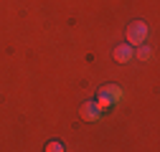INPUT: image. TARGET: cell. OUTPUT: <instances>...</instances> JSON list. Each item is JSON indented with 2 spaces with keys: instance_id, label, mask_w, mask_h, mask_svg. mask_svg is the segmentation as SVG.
<instances>
[{
  "instance_id": "cell-1",
  "label": "cell",
  "mask_w": 160,
  "mask_h": 152,
  "mask_svg": "<svg viewBox=\"0 0 160 152\" xmlns=\"http://www.w3.org/2000/svg\"><path fill=\"white\" fill-rule=\"evenodd\" d=\"M148 26L142 23V21H137V23H132L130 28H127V33H125V38H127V46H142L145 41H148Z\"/></svg>"
},
{
  "instance_id": "cell-2",
  "label": "cell",
  "mask_w": 160,
  "mask_h": 152,
  "mask_svg": "<svg viewBox=\"0 0 160 152\" xmlns=\"http://www.w3.org/2000/svg\"><path fill=\"white\" fill-rule=\"evenodd\" d=\"M82 117H84L87 122H97L99 117H102V109H99L97 102H84V107H82Z\"/></svg>"
},
{
  "instance_id": "cell-3",
  "label": "cell",
  "mask_w": 160,
  "mask_h": 152,
  "mask_svg": "<svg viewBox=\"0 0 160 152\" xmlns=\"http://www.w3.org/2000/svg\"><path fill=\"white\" fill-rule=\"evenodd\" d=\"M114 59H117L119 64H127V61H132V46H127V43L117 46V48H114Z\"/></svg>"
},
{
  "instance_id": "cell-4",
  "label": "cell",
  "mask_w": 160,
  "mask_h": 152,
  "mask_svg": "<svg viewBox=\"0 0 160 152\" xmlns=\"http://www.w3.org/2000/svg\"><path fill=\"white\" fill-rule=\"evenodd\" d=\"M102 89H104V91L109 94V99H112V104H117L119 99H122V97H125V91H122V89H119L117 84H107V86H102Z\"/></svg>"
},
{
  "instance_id": "cell-5",
  "label": "cell",
  "mask_w": 160,
  "mask_h": 152,
  "mask_svg": "<svg viewBox=\"0 0 160 152\" xmlns=\"http://www.w3.org/2000/svg\"><path fill=\"white\" fill-rule=\"evenodd\" d=\"M150 56H152V51H150V46H137V51H132V59H137V61H150Z\"/></svg>"
},
{
  "instance_id": "cell-6",
  "label": "cell",
  "mask_w": 160,
  "mask_h": 152,
  "mask_svg": "<svg viewBox=\"0 0 160 152\" xmlns=\"http://www.w3.org/2000/svg\"><path fill=\"white\" fill-rule=\"evenodd\" d=\"M97 97H99V99H97L99 109H109V107H112V99H109V94H107L104 89H99V94H97Z\"/></svg>"
},
{
  "instance_id": "cell-7",
  "label": "cell",
  "mask_w": 160,
  "mask_h": 152,
  "mask_svg": "<svg viewBox=\"0 0 160 152\" xmlns=\"http://www.w3.org/2000/svg\"><path fill=\"white\" fill-rule=\"evenodd\" d=\"M46 152H64V145L61 142H48L46 145Z\"/></svg>"
}]
</instances>
